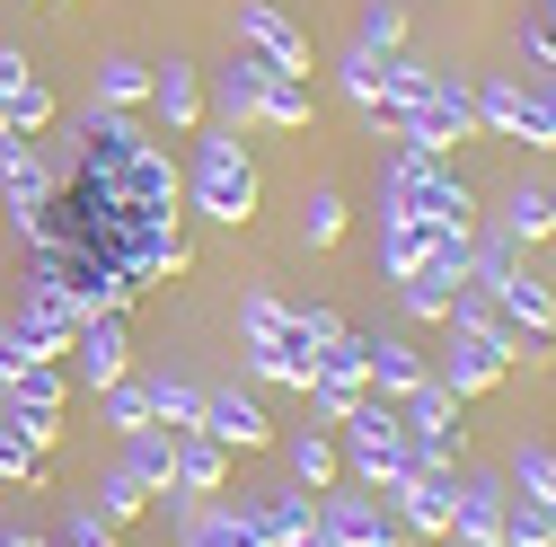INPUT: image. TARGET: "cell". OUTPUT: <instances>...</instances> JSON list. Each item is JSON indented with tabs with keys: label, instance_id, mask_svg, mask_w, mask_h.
I'll return each mask as SVG.
<instances>
[{
	"label": "cell",
	"instance_id": "e0dca14e",
	"mask_svg": "<svg viewBox=\"0 0 556 547\" xmlns=\"http://www.w3.org/2000/svg\"><path fill=\"white\" fill-rule=\"evenodd\" d=\"M256 72H265V62L239 44V53H230V72H213V89H203V106H213L230 132H248V124H256Z\"/></svg>",
	"mask_w": 556,
	"mask_h": 547
},
{
	"label": "cell",
	"instance_id": "ab89813d",
	"mask_svg": "<svg viewBox=\"0 0 556 547\" xmlns=\"http://www.w3.org/2000/svg\"><path fill=\"white\" fill-rule=\"evenodd\" d=\"M547 230H556V186H547Z\"/></svg>",
	"mask_w": 556,
	"mask_h": 547
},
{
	"label": "cell",
	"instance_id": "6da1fadb",
	"mask_svg": "<svg viewBox=\"0 0 556 547\" xmlns=\"http://www.w3.org/2000/svg\"><path fill=\"white\" fill-rule=\"evenodd\" d=\"M186 194H194V213H203V221H230V230L256 221V160H248V142H239L230 124H194Z\"/></svg>",
	"mask_w": 556,
	"mask_h": 547
},
{
	"label": "cell",
	"instance_id": "e575fe53",
	"mask_svg": "<svg viewBox=\"0 0 556 547\" xmlns=\"http://www.w3.org/2000/svg\"><path fill=\"white\" fill-rule=\"evenodd\" d=\"M336 89H344V98H354L363 115H380V106H389V98H380V53H363V44H354V53H344V62H336Z\"/></svg>",
	"mask_w": 556,
	"mask_h": 547
},
{
	"label": "cell",
	"instance_id": "277c9868",
	"mask_svg": "<svg viewBox=\"0 0 556 547\" xmlns=\"http://www.w3.org/2000/svg\"><path fill=\"white\" fill-rule=\"evenodd\" d=\"M336 459L363 476V486H389V476H406L415 468V450H406V424H397V406L389 397H363L354 416L336 424Z\"/></svg>",
	"mask_w": 556,
	"mask_h": 547
},
{
	"label": "cell",
	"instance_id": "603a6c76",
	"mask_svg": "<svg viewBox=\"0 0 556 547\" xmlns=\"http://www.w3.org/2000/svg\"><path fill=\"white\" fill-rule=\"evenodd\" d=\"M186 547H265V538H256V521L239 504H194L186 512Z\"/></svg>",
	"mask_w": 556,
	"mask_h": 547
},
{
	"label": "cell",
	"instance_id": "30bf717a",
	"mask_svg": "<svg viewBox=\"0 0 556 547\" xmlns=\"http://www.w3.org/2000/svg\"><path fill=\"white\" fill-rule=\"evenodd\" d=\"M239 44H248L256 62H274V72L309 80V36H301L292 10H274V0H239Z\"/></svg>",
	"mask_w": 556,
	"mask_h": 547
},
{
	"label": "cell",
	"instance_id": "2e32d148",
	"mask_svg": "<svg viewBox=\"0 0 556 547\" xmlns=\"http://www.w3.org/2000/svg\"><path fill=\"white\" fill-rule=\"evenodd\" d=\"M151 115L168 124V132H194L203 124V72H194V62H151Z\"/></svg>",
	"mask_w": 556,
	"mask_h": 547
},
{
	"label": "cell",
	"instance_id": "d4e9b609",
	"mask_svg": "<svg viewBox=\"0 0 556 547\" xmlns=\"http://www.w3.org/2000/svg\"><path fill=\"white\" fill-rule=\"evenodd\" d=\"M451 72H433V62H415V53H380V98L389 106H425Z\"/></svg>",
	"mask_w": 556,
	"mask_h": 547
},
{
	"label": "cell",
	"instance_id": "f35d334b",
	"mask_svg": "<svg viewBox=\"0 0 556 547\" xmlns=\"http://www.w3.org/2000/svg\"><path fill=\"white\" fill-rule=\"evenodd\" d=\"M292 547H327V530H318V521H309V530H301V538H292Z\"/></svg>",
	"mask_w": 556,
	"mask_h": 547
},
{
	"label": "cell",
	"instance_id": "7402d4cb",
	"mask_svg": "<svg viewBox=\"0 0 556 547\" xmlns=\"http://www.w3.org/2000/svg\"><path fill=\"white\" fill-rule=\"evenodd\" d=\"M283 459H292V486H301V495H327L336 476H344L336 433H318V424H309V433H292V442H283Z\"/></svg>",
	"mask_w": 556,
	"mask_h": 547
},
{
	"label": "cell",
	"instance_id": "52a82bcc",
	"mask_svg": "<svg viewBox=\"0 0 556 547\" xmlns=\"http://www.w3.org/2000/svg\"><path fill=\"white\" fill-rule=\"evenodd\" d=\"M451 476L459 468H406V476H389V486H380L389 521L406 538H451Z\"/></svg>",
	"mask_w": 556,
	"mask_h": 547
},
{
	"label": "cell",
	"instance_id": "f1b7e54d",
	"mask_svg": "<svg viewBox=\"0 0 556 547\" xmlns=\"http://www.w3.org/2000/svg\"><path fill=\"white\" fill-rule=\"evenodd\" d=\"M495 230L521 239V247H539V239H547V186H513L504 213H495Z\"/></svg>",
	"mask_w": 556,
	"mask_h": 547
},
{
	"label": "cell",
	"instance_id": "d6a6232c",
	"mask_svg": "<svg viewBox=\"0 0 556 547\" xmlns=\"http://www.w3.org/2000/svg\"><path fill=\"white\" fill-rule=\"evenodd\" d=\"M504 486H513V495H530V504H547V495H556V450H547V442H521Z\"/></svg>",
	"mask_w": 556,
	"mask_h": 547
},
{
	"label": "cell",
	"instance_id": "74e56055",
	"mask_svg": "<svg viewBox=\"0 0 556 547\" xmlns=\"http://www.w3.org/2000/svg\"><path fill=\"white\" fill-rule=\"evenodd\" d=\"M521 53H530V72H556V10H547V0L521 10Z\"/></svg>",
	"mask_w": 556,
	"mask_h": 547
},
{
	"label": "cell",
	"instance_id": "ee69618b",
	"mask_svg": "<svg viewBox=\"0 0 556 547\" xmlns=\"http://www.w3.org/2000/svg\"><path fill=\"white\" fill-rule=\"evenodd\" d=\"M53 10H62V0H53Z\"/></svg>",
	"mask_w": 556,
	"mask_h": 547
},
{
	"label": "cell",
	"instance_id": "9c48e42d",
	"mask_svg": "<svg viewBox=\"0 0 556 547\" xmlns=\"http://www.w3.org/2000/svg\"><path fill=\"white\" fill-rule=\"evenodd\" d=\"M451 327V318H442ZM451 397H485V389H504L513 380V354L495 345V335H477V327H451V345H442V371H433Z\"/></svg>",
	"mask_w": 556,
	"mask_h": 547
},
{
	"label": "cell",
	"instance_id": "836d02e7",
	"mask_svg": "<svg viewBox=\"0 0 556 547\" xmlns=\"http://www.w3.org/2000/svg\"><path fill=\"white\" fill-rule=\"evenodd\" d=\"M301 239H309V247H336V239H344V194H336V186H309V194H301Z\"/></svg>",
	"mask_w": 556,
	"mask_h": 547
},
{
	"label": "cell",
	"instance_id": "60d3db41",
	"mask_svg": "<svg viewBox=\"0 0 556 547\" xmlns=\"http://www.w3.org/2000/svg\"><path fill=\"white\" fill-rule=\"evenodd\" d=\"M36 10H53V0H36Z\"/></svg>",
	"mask_w": 556,
	"mask_h": 547
},
{
	"label": "cell",
	"instance_id": "3957f363",
	"mask_svg": "<svg viewBox=\"0 0 556 547\" xmlns=\"http://www.w3.org/2000/svg\"><path fill=\"white\" fill-rule=\"evenodd\" d=\"M380 213H406V221H477V194L451 177V160H425V151H389L380 168Z\"/></svg>",
	"mask_w": 556,
	"mask_h": 547
},
{
	"label": "cell",
	"instance_id": "5bb4252c",
	"mask_svg": "<svg viewBox=\"0 0 556 547\" xmlns=\"http://www.w3.org/2000/svg\"><path fill=\"white\" fill-rule=\"evenodd\" d=\"M363 380H371V397H406V389H425L433 380V362L406 345V335H363Z\"/></svg>",
	"mask_w": 556,
	"mask_h": 547
},
{
	"label": "cell",
	"instance_id": "7c38bea8",
	"mask_svg": "<svg viewBox=\"0 0 556 547\" xmlns=\"http://www.w3.org/2000/svg\"><path fill=\"white\" fill-rule=\"evenodd\" d=\"M132 371V335H124V318H80L72 327V380L98 397V389H115Z\"/></svg>",
	"mask_w": 556,
	"mask_h": 547
},
{
	"label": "cell",
	"instance_id": "cb8c5ba5",
	"mask_svg": "<svg viewBox=\"0 0 556 547\" xmlns=\"http://www.w3.org/2000/svg\"><path fill=\"white\" fill-rule=\"evenodd\" d=\"M425 239H433V221H406V213H380V274H389V283H406V274L425 265Z\"/></svg>",
	"mask_w": 556,
	"mask_h": 547
},
{
	"label": "cell",
	"instance_id": "b9f144b4",
	"mask_svg": "<svg viewBox=\"0 0 556 547\" xmlns=\"http://www.w3.org/2000/svg\"><path fill=\"white\" fill-rule=\"evenodd\" d=\"M547 512H556V495H547Z\"/></svg>",
	"mask_w": 556,
	"mask_h": 547
},
{
	"label": "cell",
	"instance_id": "484cf974",
	"mask_svg": "<svg viewBox=\"0 0 556 547\" xmlns=\"http://www.w3.org/2000/svg\"><path fill=\"white\" fill-rule=\"evenodd\" d=\"M451 292H459L451 274H433V265H415L406 283H397V309H406V318H425V327H442V318H451Z\"/></svg>",
	"mask_w": 556,
	"mask_h": 547
},
{
	"label": "cell",
	"instance_id": "7a4b0ae2",
	"mask_svg": "<svg viewBox=\"0 0 556 547\" xmlns=\"http://www.w3.org/2000/svg\"><path fill=\"white\" fill-rule=\"evenodd\" d=\"M468 106H477L485 132H504V142L556 151V72H477Z\"/></svg>",
	"mask_w": 556,
	"mask_h": 547
},
{
	"label": "cell",
	"instance_id": "8d00e7d4",
	"mask_svg": "<svg viewBox=\"0 0 556 547\" xmlns=\"http://www.w3.org/2000/svg\"><path fill=\"white\" fill-rule=\"evenodd\" d=\"M98 406H106V424H115V433H142V424H151V389L132 380V371H124L115 389H98Z\"/></svg>",
	"mask_w": 556,
	"mask_h": 547
},
{
	"label": "cell",
	"instance_id": "d6986e66",
	"mask_svg": "<svg viewBox=\"0 0 556 547\" xmlns=\"http://www.w3.org/2000/svg\"><path fill=\"white\" fill-rule=\"evenodd\" d=\"M124 468L142 476L151 495H177V433H168V424H142V433H124Z\"/></svg>",
	"mask_w": 556,
	"mask_h": 547
},
{
	"label": "cell",
	"instance_id": "f546056e",
	"mask_svg": "<svg viewBox=\"0 0 556 547\" xmlns=\"http://www.w3.org/2000/svg\"><path fill=\"white\" fill-rule=\"evenodd\" d=\"M0 476H10V486H36V476H45V442L18 416H0Z\"/></svg>",
	"mask_w": 556,
	"mask_h": 547
},
{
	"label": "cell",
	"instance_id": "5b68a950",
	"mask_svg": "<svg viewBox=\"0 0 556 547\" xmlns=\"http://www.w3.org/2000/svg\"><path fill=\"white\" fill-rule=\"evenodd\" d=\"M397 424H406L415 468H459V459H468V416H459V397H451L442 380L406 389V397H397Z\"/></svg>",
	"mask_w": 556,
	"mask_h": 547
},
{
	"label": "cell",
	"instance_id": "9a60e30c",
	"mask_svg": "<svg viewBox=\"0 0 556 547\" xmlns=\"http://www.w3.org/2000/svg\"><path fill=\"white\" fill-rule=\"evenodd\" d=\"M239 512L256 521L265 547H292V538L318 521V495H301V486H265V495H239Z\"/></svg>",
	"mask_w": 556,
	"mask_h": 547
},
{
	"label": "cell",
	"instance_id": "8992f818",
	"mask_svg": "<svg viewBox=\"0 0 556 547\" xmlns=\"http://www.w3.org/2000/svg\"><path fill=\"white\" fill-rule=\"evenodd\" d=\"M45 203H53V177H45V151L27 132H0V213H10L18 239L45 230Z\"/></svg>",
	"mask_w": 556,
	"mask_h": 547
},
{
	"label": "cell",
	"instance_id": "ffe728a7",
	"mask_svg": "<svg viewBox=\"0 0 556 547\" xmlns=\"http://www.w3.org/2000/svg\"><path fill=\"white\" fill-rule=\"evenodd\" d=\"M89 98H98V106H124V115H142V106H151V62L106 53L98 72H89Z\"/></svg>",
	"mask_w": 556,
	"mask_h": 547
},
{
	"label": "cell",
	"instance_id": "7bdbcfd3",
	"mask_svg": "<svg viewBox=\"0 0 556 547\" xmlns=\"http://www.w3.org/2000/svg\"><path fill=\"white\" fill-rule=\"evenodd\" d=\"M547 10H556V0H547Z\"/></svg>",
	"mask_w": 556,
	"mask_h": 547
},
{
	"label": "cell",
	"instance_id": "4316f807",
	"mask_svg": "<svg viewBox=\"0 0 556 547\" xmlns=\"http://www.w3.org/2000/svg\"><path fill=\"white\" fill-rule=\"evenodd\" d=\"M142 512H151V486H142V476H132V468L115 459V468L98 476V521L115 530V521H142Z\"/></svg>",
	"mask_w": 556,
	"mask_h": 547
},
{
	"label": "cell",
	"instance_id": "8fae6325",
	"mask_svg": "<svg viewBox=\"0 0 556 547\" xmlns=\"http://www.w3.org/2000/svg\"><path fill=\"white\" fill-rule=\"evenodd\" d=\"M318 530H327V547H415L397 521H389V504H371V495H318Z\"/></svg>",
	"mask_w": 556,
	"mask_h": 547
},
{
	"label": "cell",
	"instance_id": "44dd1931",
	"mask_svg": "<svg viewBox=\"0 0 556 547\" xmlns=\"http://www.w3.org/2000/svg\"><path fill=\"white\" fill-rule=\"evenodd\" d=\"M256 124H274V132H301L309 124V80H292V72H256Z\"/></svg>",
	"mask_w": 556,
	"mask_h": 547
},
{
	"label": "cell",
	"instance_id": "4fadbf2b",
	"mask_svg": "<svg viewBox=\"0 0 556 547\" xmlns=\"http://www.w3.org/2000/svg\"><path fill=\"white\" fill-rule=\"evenodd\" d=\"M194 433H213L222 450H274V416L248 389H203V424Z\"/></svg>",
	"mask_w": 556,
	"mask_h": 547
},
{
	"label": "cell",
	"instance_id": "1f68e13d",
	"mask_svg": "<svg viewBox=\"0 0 556 547\" xmlns=\"http://www.w3.org/2000/svg\"><path fill=\"white\" fill-rule=\"evenodd\" d=\"M283 327H292V301H274V292L239 301V345H283Z\"/></svg>",
	"mask_w": 556,
	"mask_h": 547
},
{
	"label": "cell",
	"instance_id": "4dcf8cb0",
	"mask_svg": "<svg viewBox=\"0 0 556 547\" xmlns=\"http://www.w3.org/2000/svg\"><path fill=\"white\" fill-rule=\"evenodd\" d=\"M354 44H363V53H406V10H397V0H363Z\"/></svg>",
	"mask_w": 556,
	"mask_h": 547
},
{
	"label": "cell",
	"instance_id": "d590c367",
	"mask_svg": "<svg viewBox=\"0 0 556 547\" xmlns=\"http://www.w3.org/2000/svg\"><path fill=\"white\" fill-rule=\"evenodd\" d=\"M495 547H556V512L547 504H530V495H513V512H504V538Z\"/></svg>",
	"mask_w": 556,
	"mask_h": 547
},
{
	"label": "cell",
	"instance_id": "ac0fdd59",
	"mask_svg": "<svg viewBox=\"0 0 556 547\" xmlns=\"http://www.w3.org/2000/svg\"><path fill=\"white\" fill-rule=\"evenodd\" d=\"M222 486H230V450L213 433H177V495L194 504V495H222Z\"/></svg>",
	"mask_w": 556,
	"mask_h": 547
},
{
	"label": "cell",
	"instance_id": "83f0119b",
	"mask_svg": "<svg viewBox=\"0 0 556 547\" xmlns=\"http://www.w3.org/2000/svg\"><path fill=\"white\" fill-rule=\"evenodd\" d=\"M142 389H151V424H168V433L203 424V389L194 380H142Z\"/></svg>",
	"mask_w": 556,
	"mask_h": 547
},
{
	"label": "cell",
	"instance_id": "ba28073f",
	"mask_svg": "<svg viewBox=\"0 0 556 547\" xmlns=\"http://www.w3.org/2000/svg\"><path fill=\"white\" fill-rule=\"evenodd\" d=\"M504 512H513V486L495 468H459L451 476V538L459 547H495L504 538Z\"/></svg>",
	"mask_w": 556,
	"mask_h": 547
}]
</instances>
